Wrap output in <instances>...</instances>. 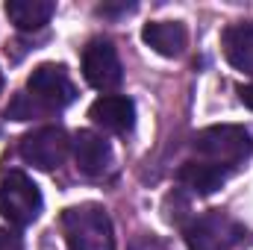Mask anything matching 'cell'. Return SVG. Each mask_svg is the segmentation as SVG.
<instances>
[{
    "instance_id": "obj_5",
    "label": "cell",
    "mask_w": 253,
    "mask_h": 250,
    "mask_svg": "<svg viewBox=\"0 0 253 250\" xmlns=\"http://www.w3.org/2000/svg\"><path fill=\"white\" fill-rule=\"evenodd\" d=\"M68 150H71V141H68V132L62 126H39L21 138V159L42 168V171L59 168Z\"/></svg>"
},
{
    "instance_id": "obj_18",
    "label": "cell",
    "mask_w": 253,
    "mask_h": 250,
    "mask_svg": "<svg viewBox=\"0 0 253 250\" xmlns=\"http://www.w3.org/2000/svg\"><path fill=\"white\" fill-rule=\"evenodd\" d=\"M129 250H162V248H159L156 242H135Z\"/></svg>"
},
{
    "instance_id": "obj_19",
    "label": "cell",
    "mask_w": 253,
    "mask_h": 250,
    "mask_svg": "<svg viewBox=\"0 0 253 250\" xmlns=\"http://www.w3.org/2000/svg\"><path fill=\"white\" fill-rule=\"evenodd\" d=\"M0 91H3V71H0Z\"/></svg>"
},
{
    "instance_id": "obj_10",
    "label": "cell",
    "mask_w": 253,
    "mask_h": 250,
    "mask_svg": "<svg viewBox=\"0 0 253 250\" xmlns=\"http://www.w3.org/2000/svg\"><path fill=\"white\" fill-rule=\"evenodd\" d=\"M141 39L147 47H153L159 56H183L186 50V42H189V33L180 21H153L141 30Z\"/></svg>"
},
{
    "instance_id": "obj_6",
    "label": "cell",
    "mask_w": 253,
    "mask_h": 250,
    "mask_svg": "<svg viewBox=\"0 0 253 250\" xmlns=\"http://www.w3.org/2000/svg\"><path fill=\"white\" fill-rule=\"evenodd\" d=\"M83 77L97 91H112L121 85L124 68H121L118 50L112 42H106V39L88 42V47L83 50Z\"/></svg>"
},
{
    "instance_id": "obj_1",
    "label": "cell",
    "mask_w": 253,
    "mask_h": 250,
    "mask_svg": "<svg viewBox=\"0 0 253 250\" xmlns=\"http://www.w3.org/2000/svg\"><path fill=\"white\" fill-rule=\"evenodd\" d=\"M62 236L68 250H115L112 221L103 206L83 203L62 212Z\"/></svg>"
},
{
    "instance_id": "obj_14",
    "label": "cell",
    "mask_w": 253,
    "mask_h": 250,
    "mask_svg": "<svg viewBox=\"0 0 253 250\" xmlns=\"http://www.w3.org/2000/svg\"><path fill=\"white\" fill-rule=\"evenodd\" d=\"M47 109L36 100V97H30L27 91L24 94H18L12 103H9V109H6V115L9 118H15V121H30V118H42Z\"/></svg>"
},
{
    "instance_id": "obj_7",
    "label": "cell",
    "mask_w": 253,
    "mask_h": 250,
    "mask_svg": "<svg viewBox=\"0 0 253 250\" xmlns=\"http://www.w3.org/2000/svg\"><path fill=\"white\" fill-rule=\"evenodd\" d=\"M27 94L30 97H36L47 112H53V109H62L68 106L74 97H77V88H74V83H71V77H68V71H65L62 65H39L33 74H30V80H27Z\"/></svg>"
},
{
    "instance_id": "obj_3",
    "label": "cell",
    "mask_w": 253,
    "mask_h": 250,
    "mask_svg": "<svg viewBox=\"0 0 253 250\" xmlns=\"http://www.w3.org/2000/svg\"><path fill=\"white\" fill-rule=\"evenodd\" d=\"M42 191L24 171H9L0 183V215L15 227H30L42 215Z\"/></svg>"
},
{
    "instance_id": "obj_8",
    "label": "cell",
    "mask_w": 253,
    "mask_h": 250,
    "mask_svg": "<svg viewBox=\"0 0 253 250\" xmlns=\"http://www.w3.org/2000/svg\"><path fill=\"white\" fill-rule=\"evenodd\" d=\"M74 159L85 177H100L112 168V147L103 135L91 129H80L74 135Z\"/></svg>"
},
{
    "instance_id": "obj_16",
    "label": "cell",
    "mask_w": 253,
    "mask_h": 250,
    "mask_svg": "<svg viewBox=\"0 0 253 250\" xmlns=\"http://www.w3.org/2000/svg\"><path fill=\"white\" fill-rule=\"evenodd\" d=\"M135 6L132 3H121V6H97L100 15H118V12H132Z\"/></svg>"
},
{
    "instance_id": "obj_2",
    "label": "cell",
    "mask_w": 253,
    "mask_h": 250,
    "mask_svg": "<svg viewBox=\"0 0 253 250\" xmlns=\"http://www.w3.org/2000/svg\"><path fill=\"white\" fill-rule=\"evenodd\" d=\"M194 150L206 156V162H215L221 168H233L245 162L253 150V138L245 126L236 124H218L206 126L194 135Z\"/></svg>"
},
{
    "instance_id": "obj_9",
    "label": "cell",
    "mask_w": 253,
    "mask_h": 250,
    "mask_svg": "<svg viewBox=\"0 0 253 250\" xmlns=\"http://www.w3.org/2000/svg\"><path fill=\"white\" fill-rule=\"evenodd\" d=\"M88 118L109 132H129L135 124V103L124 94H103L91 103Z\"/></svg>"
},
{
    "instance_id": "obj_15",
    "label": "cell",
    "mask_w": 253,
    "mask_h": 250,
    "mask_svg": "<svg viewBox=\"0 0 253 250\" xmlns=\"http://www.w3.org/2000/svg\"><path fill=\"white\" fill-rule=\"evenodd\" d=\"M0 250H24L21 236L12 233V230H6V227H0Z\"/></svg>"
},
{
    "instance_id": "obj_4",
    "label": "cell",
    "mask_w": 253,
    "mask_h": 250,
    "mask_svg": "<svg viewBox=\"0 0 253 250\" xmlns=\"http://www.w3.org/2000/svg\"><path fill=\"white\" fill-rule=\"evenodd\" d=\"M245 242V227L227 212H206L186 227L189 250H233Z\"/></svg>"
},
{
    "instance_id": "obj_17",
    "label": "cell",
    "mask_w": 253,
    "mask_h": 250,
    "mask_svg": "<svg viewBox=\"0 0 253 250\" xmlns=\"http://www.w3.org/2000/svg\"><path fill=\"white\" fill-rule=\"evenodd\" d=\"M239 94H242V103H245L248 109H253V85H245Z\"/></svg>"
},
{
    "instance_id": "obj_11",
    "label": "cell",
    "mask_w": 253,
    "mask_h": 250,
    "mask_svg": "<svg viewBox=\"0 0 253 250\" xmlns=\"http://www.w3.org/2000/svg\"><path fill=\"white\" fill-rule=\"evenodd\" d=\"M221 47L227 62L236 71L253 74V24H233L221 36Z\"/></svg>"
},
{
    "instance_id": "obj_12",
    "label": "cell",
    "mask_w": 253,
    "mask_h": 250,
    "mask_svg": "<svg viewBox=\"0 0 253 250\" xmlns=\"http://www.w3.org/2000/svg\"><path fill=\"white\" fill-rule=\"evenodd\" d=\"M230 171L215 165V162H186L180 168V183L191 188L194 194H212L227 183Z\"/></svg>"
},
{
    "instance_id": "obj_13",
    "label": "cell",
    "mask_w": 253,
    "mask_h": 250,
    "mask_svg": "<svg viewBox=\"0 0 253 250\" xmlns=\"http://www.w3.org/2000/svg\"><path fill=\"white\" fill-rule=\"evenodd\" d=\"M56 12L53 0H9L6 15L18 30H39L44 27Z\"/></svg>"
}]
</instances>
